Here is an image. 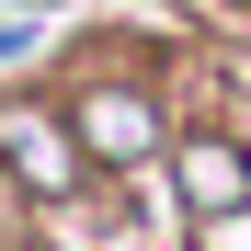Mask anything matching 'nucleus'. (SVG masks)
Here are the masks:
<instances>
[{"mask_svg": "<svg viewBox=\"0 0 251 251\" xmlns=\"http://www.w3.org/2000/svg\"><path fill=\"white\" fill-rule=\"evenodd\" d=\"M0 160H12V183H23V194H80V172H92L69 126H57V114H34V103H12V92H0Z\"/></svg>", "mask_w": 251, "mask_h": 251, "instance_id": "nucleus-1", "label": "nucleus"}, {"mask_svg": "<svg viewBox=\"0 0 251 251\" xmlns=\"http://www.w3.org/2000/svg\"><path fill=\"white\" fill-rule=\"evenodd\" d=\"M69 137H80V160H137V149H160V103L126 92V80H103V92L69 103Z\"/></svg>", "mask_w": 251, "mask_h": 251, "instance_id": "nucleus-2", "label": "nucleus"}, {"mask_svg": "<svg viewBox=\"0 0 251 251\" xmlns=\"http://www.w3.org/2000/svg\"><path fill=\"white\" fill-rule=\"evenodd\" d=\"M172 172H183V205H194V217H240V205H251V149L240 137H183Z\"/></svg>", "mask_w": 251, "mask_h": 251, "instance_id": "nucleus-3", "label": "nucleus"}]
</instances>
